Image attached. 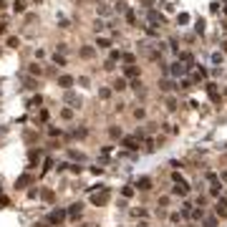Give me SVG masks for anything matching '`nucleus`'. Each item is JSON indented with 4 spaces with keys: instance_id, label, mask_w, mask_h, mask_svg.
I'll return each instance as SVG.
<instances>
[{
    "instance_id": "obj_1",
    "label": "nucleus",
    "mask_w": 227,
    "mask_h": 227,
    "mask_svg": "<svg viewBox=\"0 0 227 227\" xmlns=\"http://www.w3.org/2000/svg\"><path fill=\"white\" fill-rule=\"evenodd\" d=\"M66 215H68V212H63V210H53V212L48 215V222H51V225H58V222L66 220Z\"/></svg>"
},
{
    "instance_id": "obj_2",
    "label": "nucleus",
    "mask_w": 227,
    "mask_h": 227,
    "mask_svg": "<svg viewBox=\"0 0 227 227\" xmlns=\"http://www.w3.org/2000/svg\"><path fill=\"white\" fill-rule=\"evenodd\" d=\"M184 71H187V66L182 61H174L172 63V76H184Z\"/></svg>"
},
{
    "instance_id": "obj_3",
    "label": "nucleus",
    "mask_w": 227,
    "mask_h": 227,
    "mask_svg": "<svg viewBox=\"0 0 227 227\" xmlns=\"http://www.w3.org/2000/svg\"><path fill=\"white\" fill-rule=\"evenodd\" d=\"M124 146H126V149H139V139H136V136H126V139H124Z\"/></svg>"
},
{
    "instance_id": "obj_4",
    "label": "nucleus",
    "mask_w": 227,
    "mask_h": 227,
    "mask_svg": "<svg viewBox=\"0 0 227 227\" xmlns=\"http://www.w3.org/2000/svg\"><path fill=\"white\" fill-rule=\"evenodd\" d=\"M58 86H61V88H71V86H73V78H71V76H61V78H58Z\"/></svg>"
},
{
    "instance_id": "obj_5",
    "label": "nucleus",
    "mask_w": 227,
    "mask_h": 227,
    "mask_svg": "<svg viewBox=\"0 0 227 227\" xmlns=\"http://www.w3.org/2000/svg\"><path fill=\"white\" fill-rule=\"evenodd\" d=\"M215 207H217V212H222V215H227V197H220Z\"/></svg>"
},
{
    "instance_id": "obj_6",
    "label": "nucleus",
    "mask_w": 227,
    "mask_h": 227,
    "mask_svg": "<svg viewBox=\"0 0 227 227\" xmlns=\"http://www.w3.org/2000/svg\"><path fill=\"white\" fill-rule=\"evenodd\" d=\"M207 93H210V99H212V101H220V93H217L215 83H207Z\"/></svg>"
},
{
    "instance_id": "obj_7",
    "label": "nucleus",
    "mask_w": 227,
    "mask_h": 227,
    "mask_svg": "<svg viewBox=\"0 0 227 227\" xmlns=\"http://www.w3.org/2000/svg\"><path fill=\"white\" fill-rule=\"evenodd\" d=\"M13 10H15V13H25V0H15V3H13Z\"/></svg>"
},
{
    "instance_id": "obj_8",
    "label": "nucleus",
    "mask_w": 227,
    "mask_h": 227,
    "mask_svg": "<svg viewBox=\"0 0 227 227\" xmlns=\"http://www.w3.org/2000/svg\"><path fill=\"white\" fill-rule=\"evenodd\" d=\"M126 88V78H116L114 81V91H124Z\"/></svg>"
},
{
    "instance_id": "obj_9",
    "label": "nucleus",
    "mask_w": 227,
    "mask_h": 227,
    "mask_svg": "<svg viewBox=\"0 0 227 227\" xmlns=\"http://www.w3.org/2000/svg\"><path fill=\"white\" fill-rule=\"evenodd\" d=\"M30 182H33V177H30V174H23V177L18 179L15 184H18V187H25V184H30Z\"/></svg>"
},
{
    "instance_id": "obj_10",
    "label": "nucleus",
    "mask_w": 227,
    "mask_h": 227,
    "mask_svg": "<svg viewBox=\"0 0 227 227\" xmlns=\"http://www.w3.org/2000/svg\"><path fill=\"white\" fill-rule=\"evenodd\" d=\"M81 215V204H71V210H68V217H78Z\"/></svg>"
},
{
    "instance_id": "obj_11",
    "label": "nucleus",
    "mask_w": 227,
    "mask_h": 227,
    "mask_svg": "<svg viewBox=\"0 0 227 227\" xmlns=\"http://www.w3.org/2000/svg\"><path fill=\"white\" fill-rule=\"evenodd\" d=\"M136 187H139V189H149V187H151V179H146V177H141V179L136 182Z\"/></svg>"
},
{
    "instance_id": "obj_12",
    "label": "nucleus",
    "mask_w": 227,
    "mask_h": 227,
    "mask_svg": "<svg viewBox=\"0 0 227 227\" xmlns=\"http://www.w3.org/2000/svg\"><path fill=\"white\" fill-rule=\"evenodd\" d=\"M172 192H174V194H179V197H184V194H187V184H177Z\"/></svg>"
},
{
    "instance_id": "obj_13",
    "label": "nucleus",
    "mask_w": 227,
    "mask_h": 227,
    "mask_svg": "<svg viewBox=\"0 0 227 227\" xmlns=\"http://www.w3.org/2000/svg\"><path fill=\"white\" fill-rule=\"evenodd\" d=\"M91 202H93V204H104V202H106V192H104V194H93Z\"/></svg>"
},
{
    "instance_id": "obj_14",
    "label": "nucleus",
    "mask_w": 227,
    "mask_h": 227,
    "mask_svg": "<svg viewBox=\"0 0 227 227\" xmlns=\"http://www.w3.org/2000/svg\"><path fill=\"white\" fill-rule=\"evenodd\" d=\"M96 46H99V48H109L111 41H109V38H96Z\"/></svg>"
},
{
    "instance_id": "obj_15",
    "label": "nucleus",
    "mask_w": 227,
    "mask_h": 227,
    "mask_svg": "<svg viewBox=\"0 0 227 227\" xmlns=\"http://www.w3.org/2000/svg\"><path fill=\"white\" fill-rule=\"evenodd\" d=\"M126 76H129V78H134V76H139V68H136V66H129V68H126Z\"/></svg>"
},
{
    "instance_id": "obj_16",
    "label": "nucleus",
    "mask_w": 227,
    "mask_h": 227,
    "mask_svg": "<svg viewBox=\"0 0 227 227\" xmlns=\"http://www.w3.org/2000/svg\"><path fill=\"white\" fill-rule=\"evenodd\" d=\"M177 23H182V25L189 23V15H187V13H179V15H177Z\"/></svg>"
},
{
    "instance_id": "obj_17",
    "label": "nucleus",
    "mask_w": 227,
    "mask_h": 227,
    "mask_svg": "<svg viewBox=\"0 0 227 227\" xmlns=\"http://www.w3.org/2000/svg\"><path fill=\"white\" fill-rule=\"evenodd\" d=\"M109 134H111L114 139H116V136H121V129H116V126H111V129H109Z\"/></svg>"
},
{
    "instance_id": "obj_18",
    "label": "nucleus",
    "mask_w": 227,
    "mask_h": 227,
    "mask_svg": "<svg viewBox=\"0 0 227 227\" xmlns=\"http://www.w3.org/2000/svg\"><path fill=\"white\" fill-rule=\"evenodd\" d=\"M126 20H129L131 25H134V23H136V15H134V13H131V10H126Z\"/></svg>"
},
{
    "instance_id": "obj_19",
    "label": "nucleus",
    "mask_w": 227,
    "mask_h": 227,
    "mask_svg": "<svg viewBox=\"0 0 227 227\" xmlns=\"http://www.w3.org/2000/svg\"><path fill=\"white\" fill-rule=\"evenodd\" d=\"M53 61H56V63H58V66H66V58H63V56H58V53H56V56H53Z\"/></svg>"
},
{
    "instance_id": "obj_20",
    "label": "nucleus",
    "mask_w": 227,
    "mask_h": 227,
    "mask_svg": "<svg viewBox=\"0 0 227 227\" xmlns=\"http://www.w3.org/2000/svg\"><path fill=\"white\" fill-rule=\"evenodd\" d=\"M61 116H63V119H73V111H71V109H63Z\"/></svg>"
},
{
    "instance_id": "obj_21",
    "label": "nucleus",
    "mask_w": 227,
    "mask_h": 227,
    "mask_svg": "<svg viewBox=\"0 0 227 227\" xmlns=\"http://www.w3.org/2000/svg\"><path fill=\"white\" fill-rule=\"evenodd\" d=\"M81 56H83V58H91V56H93V48H83Z\"/></svg>"
},
{
    "instance_id": "obj_22",
    "label": "nucleus",
    "mask_w": 227,
    "mask_h": 227,
    "mask_svg": "<svg viewBox=\"0 0 227 227\" xmlns=\"http://www.w3.org/2000/svg\"><path fill=\"white\" fill-rule=\"evenodd\" d=\"M124 61H126V63H129V66H131V63H134V61H136V58H134V56H131V53H124Z\"/></svg>"
},
{
    "instance_id": "obj_23",
    "label": "nucleus",
    "mask_w": 227,
    "mask_h": 227,
    "mask_svg": "<svg viewBox=\"0 0 227 227\" xmlns=\"http://www.w3.org/2000/svg\"><path fill=\"white\" fill-rule=\"evenodd\" d=\"M121 194H124V197H131V194H134V189H131V187H124Z\"/></svg>"
},
{
    "instance_id": "obj_24",
    "label": "nucleus",
    "mask_w": 227,
    "mask_h": 227,
    "mask_svg": "<svg viewBox=\"0 0 227 227\" xmlns=\"http://www.w3.org/2000/svg\"><path fill=\"white\" fill-rule=\"evenodd\" d=\"M8 46H10V48H18L20 43H18V38H8Z\"/></svg>"
},
{
    "instance_id": "obj_25",
    "label": "nucleus",
    "mask_w": 227,
    "mask_h": 227,
    "mask_svg": "<svg viewBox=\"0 0 227 227\" xmlns=\"http://www.w3.org/2000/svg\"><path fill=\"white\" fill-rule=\"evenodd\" d=\"M212 63H222V53H212Z\"/></svg>"
},
{
    "instance_id": "obj_26",
    "label": "nucleus",
    "mask_w": 227,
    "mask_h": 227,
    "mask_svg": "<svg viewBox=\"0 0 227 227\" xmlns=\"http://www.w3.org/2000/svg\"><path fill=\"white\" fill-rule=\"evenodd\" d=\"M41 104H43V99H41V96H35V99H30V106H41Z\"/></svg>"
},
{
    "instance_id": "obj_27",
    "label": "nucleus",
    "mask_w": 227,
    "mask_h": 227,
    "mask_svg": "<svg viewBox=\"0 0 227 227\" xmlns=\"http://www.w3.org/2000/svg\"><path fill=\"white\" fill-rule=\"evenodd\" d=\"M207 179H210L212 184H217V174H215V172H207Z\"/></svg>"
},
{
    "instance_id": "obj_28",
    "label": "nucleus",
    "mask_w": 227,
    "mask_h": 227,
    "mask_svg": "<svg viewBox=\"0 0 227 227\" xmlns=\"http://www.w3.org/2000/svg\"><path fill=\"white\" fill-rule=\"evenodd\" d=\"M43 199H48V202L53 199V192H51V189H46V192H43Z\"/></svg>"
},
{
    "instance_id": "obj_29",
    "label": "nucleus",
    "mask_w": 227,
    "mask_h": 227,
    "mask_svg": "<svg viewBox=\"0 0 227 227\" xmlns=\"http://www.w3.org/2000/svg\"><path fill=\"white\" fill-rule=\"evenodd\" d=\"M194 28H197V30L202 33V30H204V20H197V23H194Z\"/></svg>"
},
{
    "instance_id": "obj_30",
    "label": "nucleus",
    "mask_w": 227,
    "mask_h": 227,
    "mask_svg": "<svg viewBox=\"0 0 227 227\" xmlns=\"http://www.w3.org/2000/svg\"><path fill=\"white\" fill-rule=\"evenodd\" d=\"M220 177H222V179H225V182H227V172H222V174H220Z\"/></svg>"
}]
</instances>
